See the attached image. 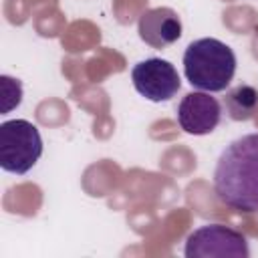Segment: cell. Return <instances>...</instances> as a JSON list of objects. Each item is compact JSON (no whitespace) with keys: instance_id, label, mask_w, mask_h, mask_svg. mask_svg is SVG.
I'll use <instances>...</instances> for the list:
<instances>
[{"instance_id":"5b68a950","label":"cell","mask_w":258,"mask_h":258,"mask_svg":"<svg viewBox=\"0 0 258 258\" xmlns=\"http://www.w3.org/2000/svg\"><path fill=\"white\" fill-rule=\"evenodd\" d=\"M131 81L135 91L153 103L169 101L181 87L175 67L165 58H145L137 62L131 71Z\"/></svg>"},{"instance_id":"9c48e42d","label":"cell","mask_w":258,"mask_h":258,"mask_svg":"<svg viewBox=\"0 0 258 258\" xmlns=\"http://www.w3.org/2000/svg\"><path fill=\"white\" fill-rule=\"evenodd\" d=\"M0 91H2V113H8V111H12L14 107L20 105V101H22V85H20L18 79L2 75L0 77Z\"/></svg>"},{"instance_id":"ba28073f","label":"cell","mask_w":258,"mask_h":258,"mask_svg":"<svg viewBox=\"0 0 258 258\" xmlns=\"http://www.w3.org/2000/svg\"><path fill=\"white\" fill-rule=\"evenodd\" d=\"M224 105H226L230 119L248 121L258 109V89L252 85H238L226 93Z\"/></svg>"},{"instance_id":"3957f363","label":"cell","mask_w":258,"mask_h":258,"mask_svg":"<svg viewBox=\"0 0 258 258\" xmlns=\"http://www.w3.org/2000/svg\"><path fill=\"white\" fill-rule=\"evenodd\" d=\"M42 155V137L34 123L10 119L0 125V167L22 175L36 165Z\"/></svg>"},{"instance_id":"6da1fadb","label":"cell","mask_w":258,"mask_h":258,"mask_svg":"<svg viewBox=\"0 0 258 258\" xmlns=\"http://www.w3.org/2000/svg\"><path fill=\"white\" fill-rule=\"evenodd\" d=\"M214 189L222 204L236 212H258V133L234 139L218 157Z\"/></svg>"},{"instance_id":"7a4b0ae2","label":"cell","mask_w":258,"mask_h":258,"mask_svg":"<svg viewBox=\"0 0 258 258\" xmlns=\"http://www.w3.org/2000/svg\"><path fill=\"white\" fill-rule=\"evenodd\" d=\"M236 73L234 50L218 38H198L183 52V75L187 83L206 93H220L232 83Z\"/></svg>"},{"instance_id":"8992f818","label":"cell","mask_w":258,"mask_h":258,"mask_svg":"<svg viewBox=\"0 0 258 258\" xmlns=\"http://www.w3.org/2000/svg\"><path fill=\"white\" fill-rule=\"evenodd\" d=\"M222 121V105L206 91H191L177 105V123L189 135H208Z\"/></svg>"},{"instance_id":"52a82bcc","label":"cell","mask_w":258,"mask_h":258,"mask_svg":"<svg viewBox=\"0 0 258 258\" xmlns=\"http://www.w3.org/2000/svg\"><path fill=\"white\" fill-rule=\"evenodd\" d=\"M137 32H139V38L151 48H165L175 40H179L181 20L173 8H167V6L149 8L139 16Z\"/></svg>"},{"instance_id":"277c9868","label":"cell","mask_w":258,"mask_h":258,"mask_svg":"<svg viewBox=\"0 0 258 258\" xmlns=\"http://www.w3.org/2000/svg\"><path fill=\"white\" fill-rule=\"evenodd\" d=\"M183 254L187 258H248L250 248L242 232L224 224H208L187 236Z\"/></svg>"}]
</instances>
